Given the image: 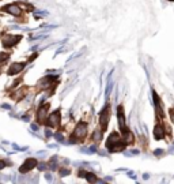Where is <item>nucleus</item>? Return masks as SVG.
Returning a JSON list of instances; mask_svg holds the SVG:
<instances>
[{
    "instance_id": "obj_1",
    "label": "nucleus",
    "mask_w": 174,
    "mask_h": 184,
    "mask_svg": "<svg viewBox=\"0 0 174 184\" xmlns=\"http://www.w3.org/2000/svg\"><path fill=\"white\" fill-rule=\"evenodd\" d=\"M87 134V124L86 123H79L76 126V128L74 130V134H72V142L76 141V139H82L86 136Z\"/></svg>"
},
{
    "instance_id": "obj_2",
    "label": "nucleus",
    "mask_w": 174,
    "mask_h": 184,
    "mask_svg": "<svg viewBox=\"0 0 174 184\" xmlns=\"http://www.w3.org/2000/svg\"><path fill=\"white\" fill-rule=\"evenodd\" d=\"M36 165H37V159L36 158H29V159H26L25 161L23 167L19 168V172H21V173H26V172H29V170H32Z\"/></svg>"
},
{
    "instance_id": "obj_3",
    "label": "nucleus",
    "mask_w": 174,
    "mask_h": 184,
    "mask_svg": "<svg viewBox=\"0 0 174 184\" xmlns=\"http://www.w3.org/2000/svg\"><path fill=\"white\" fill-rule=\"evenodd\" d=\"M46 121H48V126H49V127H56L57 124H59V121H60V112L56 110L53 113H50L49 116L46 117Z\"/></svg>"
},
{
    "instance_id": "obj_4",
    "label": "nucleus",
    "mask_w": 174,
    "mask_h": 184,
    "mask_svg": "<svg viewBox=\"0 0 174 184\" xmlns=\"http://www.w3.org/2000/svg\"><path fill=\"white\" fill-rule=\"evenodd\" d=\"M19 40H21V35H11V34H6L3 37V44L4 46H14L15 44L18 43Z\"/></svg>"
},
{
    "instance_id": "obj_5",
    "label": "nucleus",
    "mask_w": 174,
    "mask_h": 184,
    "mask_svg": "<svg viewBox=\"0 0 174 184\" xmlns=\"http://www.w3.org/2000/svg\"><path fill=\"white\" fill-rule=\"evenodd\" d=\"M48 109H49V104H45L38 109V113H37V120L39 123H44L46 121V117H48Z\"/></svg>"
},
{
    "instance_id": "obj_6",
    "label": "nucleus",
    "mask_w": 174,
    "mask_h": 184,
    "mask_svg": "<svg viewBox=\"0 0 174 184\" xmlns=\"http://www.w3.org/2000/svg\"><path fill=\"white\" fill-rule=\"evenodd\" d=\"M109 117H110V110H109V106L105 108L102 113H101V128L103 131L107 128V123H109Z\"/></svg>"
},
{
    "instance_id": "obj_7",
    "label": "nucleus",
    "mask_w": 174,
    "mask_h": 184,
    "mask_svg": "<svg viewBox=\"0 0 174 184\" xmlns=\"http://www.w3.org/2000/svg\"><path fill=\"white\" fill-rule=\"evenodd\" d=\"M23 68H25V63H14L10 67V70H8V74L15 75V74H18V72H21Z\"/></svg>"
},
{
    "instance_id": "obj_8",
    "label": "nucleus",
    "mask_w": 174,
    "mask_h": 184,
    "mask_svg": "<svg viewBox=\"0 0 174 184\" xmlns=\"http://www.w3.org/2000/svg\"><path fill=\"white\" fill-rule=\"evenodd\" d=\"M118 142H121L120 141V136H118L117 134H112L109 138H107V141H106V146H107V147H112V146L117 145Z\"/></svg>"
},
{
    "instance_id": "obj_9",
    "label": "nucleus",
    "mask_w": 174,
    "mask_h": 184,
    "mask_svg": "<svg viewBox=\"0 0 174 184\" xmlns=\"http://www.w3.org/2000/svg\"><path fill=\"white\" fill-rule=\"evenodd\" d=\"M4 10L7 11V12H10V14H12V15H19L21 14V8H19L16 4H10V6H7Z\"/></svg>"
},
{
    "instance_id": "obj_10",
    "label": "nucleus",
    "mask_w": 174,
    "mask_h": 184,
    "mask_svg": "<svg viewBox=\"0 0 174 184\" xmlns=\"http://www.w3.org/2000/svg\"><path fill=\"white\" fill-rule=\"evenodd\" d=\"M154 136H155V139H162L165 136V130L162 126H156L154 128Z\"/></svg>"
},
{
    "instance_id": "obj_11",
    "label": "nucleus",
    "mask_w": 174,
    "mask_h": 184,
    "mask_svg": "<svg viewBox=\"0 0 174 184\" xmlns=\"http://www.w3.org/2000/svg\"><path fill=\"white\" fill-rule=\"evenodd\" d=\"M122 135H124L125 143H132V142H133V135H132V132L129 131L128 128H124V130H122Z\"/></svg>"
},
{
    "instance_id": "obj_12",
    "label": "nucleus",
    "mask_w": 174,
    "mask_h": 184,
    "mask_svg": "<svg viewBox=\"0 0 174 184\" xmlns=\"http://www.w3.org/2000/svg\"><path fill=\"white\" fill-rule=\"evenodd\" d=\"M118 124H120V128L124 130L125 128V119H124V113H122V108H118Z\"/></svg>"
},
{
    "instance_id": "obj_13",
    "label": "nucleus",
    "mask_w": 174,
    "mask_h": 184,
    "mask_svg": "<svg viewBox=\"0 0 174 184\" xmlns=\"http://www.w3.org/2000/svg\"><path fill=\"white\" fill-rule=\"evenodd\" d=\"M8 55L7 53H3V52H0V63H1V61H6V60H8Z\"/></svg>"
},
{
    "instance_id": "obj_14",
    "label": "nucleus",
    "mask_w": 174,
    "mask_h": 184,
    "mask_svg": "<svg viewBox=\"0 0 174 184\" xmlns=\"http://www.w3.org/2000/svg\"><path fill=\"white\" fill-rule=\"evenodd\" d=\"M112 87H113V82H112V79H110L109 83H107V89H106V97L110 94V92H112Z\"/></svg>"
},
{
    "instance_id": "obj_15",
    "label": "nucleus",
    "mask_w": 174,
    "mask_h": 184,
    "mask_svg": "<svg viewBox=\"0 0 174 184\" xmlns=\"http://www.w3.org/2000/svg\"><path fill=\"white\" fill-rule=\"evenodd\" d=\"M87 180H89V181H98V179L95 177V175L87 173Z\"/></svg>"
},
{
    "instance_id": "obj_16",
    "label": "nucleus",
    "mask_w": 174,
    "mask_h": 184,
    "mask_svg": "<svg viewBox=\"0 0 174 184\" xmlns=\"http://www.w3.org/2000/svg\"><path fill=\"white\" fill-rule=\"evenodd\" d=\"M92 139H94V141H100V139H101V131H95V132H94Z\"/></svg>"
},
{
    "instance_id": "obj_17",
    "label": "nucleus",
    "mask_w": 174,
    "mask_h": 184,
    "mask_svg": "<svg viewBox=\"0 0 174 184\" xmlns=\"http://www.w3.org/2000/svg\"><path fill=\"white\" fill-rule=\"evenodd\" d=\"M71 173L69 169H60V176H67V175Z\"/></svg>"
},
{
    "instance_id": "obj_18",
    "label": "nucleus",
    "mask_w": 174,
    "mask_h": 184,
    "mask_svg": "<svg viewBox=\"0 0 174 184\" xmlns=\"http://www.w3.org/2000/svg\"><path fill=\"white\" fill-rule=\"evenodd\" d=\"M39 167H38V169L39 170H45L46 169V164L45 162H41V164H38Z\"/></svg>"
},
{
    "instance_id": "obj_19",
    "label": "nucleus",
    "mask_w": 174,
    "mask_h": 184,
    "mask_svg": "<svg viewBox=\"0 0 174 184\" xmlns=\"http://www.w3.org/2000/svg\"><path fill=\"white\" fill-rule=\"evenodd\" d=\"M54 138H56L57 141H63V135H61V134H56V135H54Z\"/></svg>"
},
{
    "instance_id": "obj_20",
    "label": "nucleus",
    "mask_w": 174,
    "mask_h": 184,
    "mask_svg": "<svg viewBox=\"0 0 174 184\" xmlns=\"http://www.w3.org/2000/svg\"><path fill=\"white\" fill-rule=\"evenodd\" d=\"M162 153H163V150H155V156H162Z\"/></svg>"
},
{
    "instance_id": "obj_21",
    "label": "nucleus",
    "mask_w": 174,
    "mask_h": 184,
    "mask_svg": "<svg viewBox=\"0 0 174 184\" xmlns=\"http://www.w3.org/2000/svg\"><path fill=\"white\" fill-rule=\"evenodd\" d=\"M170 117H171V121L174 123V109H171V110H170Z\"/></svg>"
},
{
    "instance_id": "obj_22",
    "label": "nucleus",
    "mask_w": 174,
    "mask_h": 184,
    "mask_svg": "<svg viewBox=\"0 0 174 184\" xmlns=\"http://www.w3.org/2000/svg\"><path fill=\"white\" fill-rule=\"evenodd\" d=\"M32 130L37 131V130H38V126H37V124H32Z\"/></svg>"
},
{
    "instance_id": "obj_23",
    "label": "nucleus",
    "mask_w": 174,
    "mask_h": 184,
    "mask_svg": "<svg viewBox=\"0 0 174 184\" xmlns=\"http://www.w3.org/2000/svg\"><path fill=\"white\" fill-rule=\"evenodd\" d=\"M4 165H6V162H4V161H0V169H3Z\"/></svg>"
},
{
    "instance_id": "obj_24",
    "label": "nucleus",
    "mask_w": 174,
    "mask_h": 184,
    "mask_svg": "<svg viewBox=\"0 0 174 184\" xmlns=\"http://www.w3.org/2000/svg\"><path fill=\"white\" fill-rule=\"evenodd\" d=\"M0 72H1V68H0Z\"/></svg>"
},
{
    "instance_id": "obj_25",
    "label": "nucleus",
    "mask_w": 174,
    "mask_h": 184,
    "mask_svg": "<svg viewBox=\"0 0 174 184\" xmlns=\"http://www.w3.org/2000/svg\"><path fill=\"white\" fill-rule=\"evenodd\" d=\"M170 1H174V0H170Z\"/></svg>"
}]
</instances>
